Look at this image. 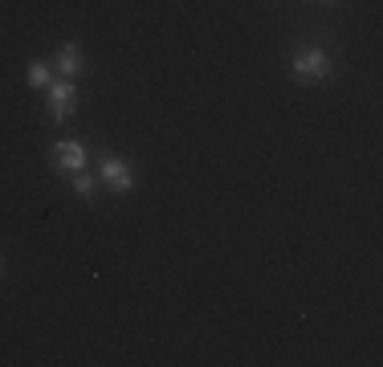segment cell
I'll return each instance as SVG.
<instances>
[{
    "label": "cell",
    "instance_id": "obj_2",
    "mask_svg": "<svg viewBox=\"0 0 383 367\" xmlns=\"http://www.w3.org/2000/svg\"><path fill=\"white\" fill-rule=\"evenodd\" d=\"M102 175H106V184H110L115 192H127V188L135 184V175H131V168H127L122 159H102Z\"/></svg>",
    "mask_w": 383,
    "mask_h": 367
},
{
    "label": "cell",
    "instance_id": "obj_5",
    "mask_svg": "<svg viewBox=\"0 0 383 367\" xmlns=\"http://www.w3.org/2000/svg\"><path fill=\"white\" fill-rule=\"evenodd\" d=\"M57 70L66 73V78L82 70V53H78V45H66L62 53H57Z\"/></svg>",
    "mask_w": 383,
    "mask_h": 367
},
{
    "label": "cell",
    "instance_id": "obj_6",
    "mask_svg": "<svg viewBox=\"0 0 383 367\" xmlns=\"http://www.w3.org/2000/svg\"><path fill=\"white\" fill-rule=\"evenodd\" d=\"M29 82H33V86H49V70L41 66V62H33V66H29Z\"/></svg>",
    "mask_w": 383,
    "mask_h": 367
},
{
    "label": "cell",
    "instance_id": "obj_7",
    "mask_svg": "<svg viewBox=\"0 0 383 367\" xmlns=\"http://www.w3.org/2000/svg\"><path fill=\"white\" fill-rule=\"evenodd\" d=\"M73 188H78V196H90V192H94V180H90L86 171H78V180H73Z\"/></svg>",
    "mask_w": 383,
    "mask_h": 367
},
{
    "label": "cell",
    "instance_id": "obj_3",
    "mask_svg": "<svg viewBox=\"0 0 383 367\" xmlns=\"http://www.w3.org/2000/svg\"><path fill=\"white\" fill-rule=\"evenodd\" d=\"M73 86L70 82H57V86H53V90H49V106H53V119H66V115H70L73 110Z\"/></svg>",
    "mask_w": 383,
    "mask_h": 367
},
{
    "label": "cell",
    "instance_id": "obj_1",
    "mask_svg": "<svg viewBox=\"0 0 383 367\" xmlns=\"http://www.w3.org/2000/svg\"><path fill=\"white\" fill-rule=\"evenodd\" d=\"M294 73H298V78H326V73H331V62H326L322 49H310V53L294 57Z\"/></svg>",
    "mask_w": 383,
    "mask_h": 367
},
{
    "label": "cell",
    "instance_id": "obj_4",
    "mask_svg": "<svg viewBox=\"0 0 383 367\" xmlns=\"http://www.w3.org/2000/svg\"><path fill=\"white\" fill-rule=\"evenodd\" d=\"M57 159H62V168H70V171L86 168V151L78 143H57Z\"/></svg>",
    "mask_w": 383,
    "mask_h": 367
},
{
    "label": "cell",
    "instance_id": "obj_8",
    "mask_svg": "<svg viewBox=\"0 0 383 367\" xmlns=\"http://www.w3.org/2000/svg\"><path fill=\"white\" fill-rule=\"evenodd\" d=\"M0 269H4V261H0Z\"/></svg>",
    "mask_w": 383,
    "mask_h": 367
}]
</instances>
